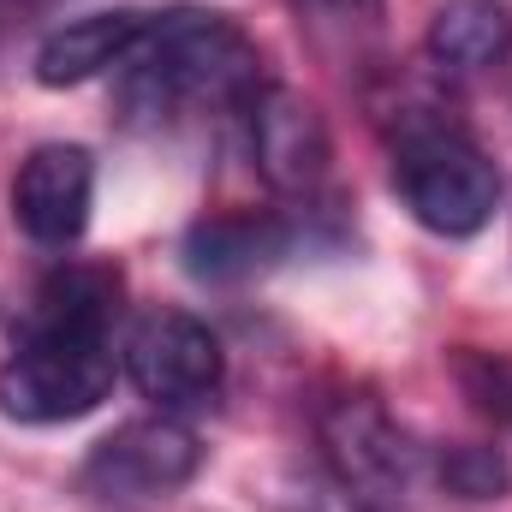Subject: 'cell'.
Segmentation results:
<instances>
[{
    "label": "cell",
    "instance_id": "cell-1",
    "mask_svg": "<svg viewBox=\"0 0 512 512\" xmlns=\"http://www.w3.org/2000/svg\"><path fill=\"white\" fill-rule=\"evenodd\" d=\"M256 66H262L256 42L239 18L209 6L155 12L149 36L120 66V114L149 131L197 120V114H233V108L245 114L251 90L262 84Z\"/></svg>",
    "mask_w": 512,
    "mask_h": 512
},
{
    "label": "cell",
    "instance_id": "cell-2",
    "mask_svg": "<svg viewBox=\"0 0 512 512\" xmlns=\"http://www.w3.org/2000/svg\"><path fill=\"white\" fill-rule=\"evenodd\" d=\"M393 191L417 227L441 239H471L501 203V167L441 108H405L393 114Z\"/></svg>",
    "mask_w": 512,
    "mask_h": 512
},
{
    "label": "cell",
    "instance_id": "cell-3",
    "mask_svg": "<svg viewBox=\"0 0 512 512\" xmlns=\"http://www.w3.org/2000/svg\"><path fill=\"white\" fill-rule=\"evenodd\" d=\"M114 346L108 334H24L0 364V417L6 423H72L90 417L114 393Z\"/></svg>",
    "mask_w": 512,
    "mask_h": 512
},
{
    "label": "cell",
    "instance_id": "cell-4",
    "mask_svg": "<svg viewBox=\"0 0 512 512\" xmlns=\"http://www.w3.org/2000/svg\"><path fill=\"white\" fill-rule=\"evenodd\" d=\"M316 435H322L328 477L346 483L358 501H370L376 512H399L411 501L423 453L411 447V435L393 423V411L376 393H340V399H328L322 417H316Z\"/></svg>",
    "mask_w": 512,
    "mask_h": 512
},
{
    "label": "cell",
    "instance_id": "cell-5",
    "mask_svg": "<svg viewBox=\"0 0 512 512\" xmlns=\"http://www.w3.org/2000/svg\"><path fill=\"white\" fill-rule=\"evenodd\" d=\"M197 471H203L197 429H185L173 411H155V417H131L114 435H102L90 447L78 483H84V495H96L108 507H143V501L179 495Z\"/></svg>",
    "mask_w": 512,
    "mask_h": 512
},
{
    "label": "cell",
    "instance_id": "cell-6",
    "mask_svg": "<svg viewBox=\"0 0 512 512\" xmlns=\"http://www.w3.org/2000/svg\"><path fill=\"white\" fill-rule=\"evenodd\" d=\"M126 376L161 411H191L221 393L227 358L209 322H197L191 310H149L126 340Z\"/></svg>",
    "mask_w": 512,
    "mask_h": 512
},
{
    "label": "cell",
    "instance_id": "cell-7",
    "mask_svg": "<svg viewBox=\"0 0 512 512\" xmlns=\"http://www.w3.org/2000/svg\"><path fill=\"white\" fill-rule=\"evenodd\" d=\"M245 126H251V161L262 185L310 203L334 161V137H328L322 108L292 84H256L245 102Z\"/></svg>",
    "mask_w": 512,
    "mask_h": 512
},
{
    "label": "cell",
    "instance_id": "cell-8",
    "mask_svg": "<svg viewBox=\"0 0 512 512\" xmlns=\"http://www.w3.org/2000/svg\"><path fill=\"white\" fill-rule=\"evenodd\" d=\"M90 203H96V155L84 143H36L18 161L12 221L24 227V239L48 251L78 245L90 227Z\"/></svg>",
    "mask_w": 512,
    "mask_h": 512
},
{
    "label": "cell",
    "instance_id": "cell-9",
    "mask_svg": "<svg viewBox=\"0 0 512 512\" xmlns=\"http://www.w3.org/2000/svg\"><path fill=\"white\" fill-rule=\"evenodd\" d=\"M292 251H298V221L292 215L233 209V215H209L185 233V274L203 280V286H239V280L268 274Z\"/></svg>",
    "mask_w": 512,
    "mask_h": 512
},
{
    "label": "cell",
    "instance_id": "cell-10",
    "mask_svg": "<svg viewBox=\"0 0 512 512\" xmlns=\"http://www.w3.org/2000/svg\"><path fill=\"white\" fill-rule=\"evenodd\" d=\"M149 24H155V12H137V6L66 18L36 48V84L42 90H72V84L102 78V72H120L131 54H137V42L149 36Z\"/></svg>",
    "mask_w": 512,
    "mask_h": 512
},
{
    "label": "cell",
    "instance_id": "cell-11",
    "mask_svg": "<svg viewBox=\"0 0 512 512\" xmlns=\"http://www.w3.org/2000/svg\"><path fill=\"white\" fill-rule=\"evenodd\" d=\"M429 60L447 78H483L512 60L507 0H441L429 18Z\"/></svg>",
    "mask_w": 512,
    "mask_h": 512
},
{
    "label": "cell",
    "instance_id": "cell-12",
    "mask_svg": "<svg viewBox=\"0 0 512 512\" xmlns=\"http://www.w3.org/2000/svg\"><path fill=\"white\" fill-rule=\"evenodd\" d=\"M120 310V268L108 262H66L36 286L24 334H108Z\"/></svg>",
    "mask_w": 512,
    "mask_h": 512
},
{
    "label": "cell",
    "instance_id": "cell-13",
    "mask_svg": "<svg viewBox=\"0 0 512 512\" xmlns=\"http://www.w3.org/2000/svg\"><path fill=\"white\" fill-rule=\"evenodd\" d=\"M304 36L334 60H364L382 36L387 0H292Z\"/></svg>",
    "mask_w": 512,
    "mask_h": 512
},
{
    "label": "cell",
    "instance_id": "cell-14",
    "mask_svg": "<svg viewBox=\"0 0 512 512\" xmlns=\"http://www.w3.org/2000/svg\"><path fill=\"white\" fill-rule=\"evenodd\" d=\"M453 382L465 387V399H471L483 417H495L501 429H512V358L459 346V352H453Z\"/></svg>",
    "mask_w": 512,
    "mask_h": 512
},
{
    "label": "cell",
    "instance_id": "cell-15",
    "mask_svg": "<svg viewBox=\"0 0 512 512\" xmlns=\"http://www.w3.org/2000/svg\"><path fill=\"white\" fill-rule=\"evenodd\" d=\"M435 477H441L453 495H465V501H495V495H507L512 465L495 447H447V453L435 459Z\"/></svg>",
    "mask_w": 512,
    "mask_h": 512
},
{
    "label": "cell",
    "instance_id": "cell-16",
    "mask_svg": "<svg viewBox=\"0 0 512 512\" xmlns=\"http://www.w3.org/2000/svg\"><path fill=\"white\" fill-rule=\"evenodd\" d=\"M280 512H376L370 501H358L346 483H334L328 471H298L280 483Z\"/></svg>",
    "mask_w": 512,
    "mask_h": 512
}]
</instances>
